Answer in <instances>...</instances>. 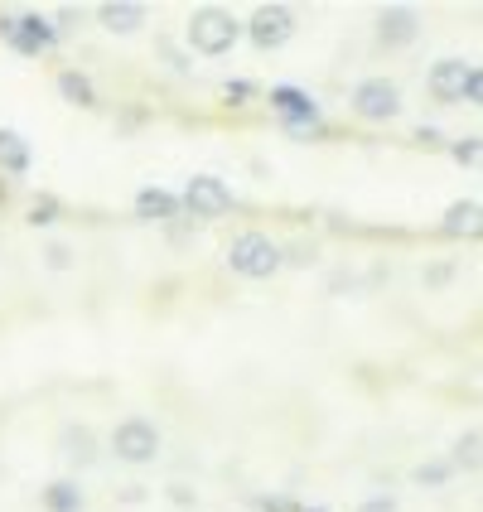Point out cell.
<instances>
[{"mask_svg":"<svg viewBox=\"0 0 483 512\" xmlns=\"http://www.w3.org/2000/svg\"><path fill=\"white\" fill-rule=\"evenodd\" d=\"M450 474H455V464H450V459H430V464H421V469H416V484L440 488Z\"/></svg>","mask_w":483,"mask_h":512,"instance_id":"obj_19","label":"cell"},{"mask_svg":"<svg viewBox=\"0 0 483 512\" xmlns=\"http://www.w3.org/2000/svg\"><path fill=\"white\" fill-rule=\"evenodd\" d=\"M237 34H242V25L232 20L228 10L203 5V10H194V15H189V44H194L199 54H208V58L228 54L232 44H237Z\"/></svg>","mask_w":483,"mask_h":512,"instance_id":"obj_1","label":"cell"},{"mask_svg":"<svg viewBox=\"0 0 483 512\" xmlns=\"http://www.w3.org/2000/svg\"><path fill=\"white\" fill-rule=\"evenodd\" d=\"M353 112L363 116V121H392V116L401 112L397 83H387V78H363V83L353 87Z\"/></svg>","mask_w":483,"mask_h":512,"instance_id":"obj_5","label":"cell"},{"mask_svg":"<svg viewBox=\"0 0 483 512\" xmlns=\"http://www.w3.org/2000/svg\"><path fill=\"white\" fill-rule=\"evenodd\" d=\"M305 512H324V508H305Z\"/></svg>","mask_w":483,"mask_h":512,"instance_id":"obj_27","label":"cell"},{"mask_svg":"<svg viewBox=\"0 0 483 512\" xmlns=\"http://www.w3.org/2000/svg\"><path fill=\"white\" fill-rule=\"evenodd\" d=\"M174 208H179V199L165 194V189H141L136 194V218H145V223H165V218H174Z\"/></svg>","mask_w":483,"mask_h":512,"instance_id":"obj_13","label":"cell"},{"mask_svg":"<svg viewBox=\"0 0 483 512\" xmlns=\"http://www.w3.org/2000/svg\"><path fill=\"white\" fill-rule=\"evenodd\" d=\"M474 107H483V68H474V78H469V92H464Z\"/></svg>","mask_w":483,"mask_h":512,"instance_id":"obj_23","label":"cell"},{"mask_svg":"<svg viewBox=\"0 0 483 512\" xmlns=\"http://www.w3.org/2000/svg\"><path fill=\"white\" fill-rule=\"evenodd\" d=\"M54 218H58V203L54 199H39L34 208H29V223H34V228H49Z\"/></svg>","mask_w":483,"mask_h":512,"instance_id":"obj_21","label":"cell"},{"mask_svg":"<svg viewBox=\"0 0 483 512\" xmlns=\"http://www.w3.org/2000/svg\"><path fill=\"white\" fill-rule=\"evenodd\" d=\"M44 512H83V488L73 479H54L44 488Z\"/></svg>","mask_w":483,"mask_h":512,"instance_id":"obj_14","label":"cell"},{"mask_svg":"<svg viewBox=\"0 0 483 512\" xmlns=\"http://www.w3.org/2000/svg\"><path fill=\"white\" fill-rule=\"evenodd\" d=\"M261 508H266V512H290V503H285V498H266Z\"/></svg>","mask_w":483,"mask_h":512,"instance_id":"obj_26","label":"cell"},{"mask_svg":"<svg viewBox=\"0 0 483 512\" xmlns=\"http://www.w3.org/2000/svg\"><path fill=\"white\" fill-rule=\"evenodd\" d=\"M223 92H228L232 102H242V97H252V83H228Z\"/></svg>","mask_w":483,"mask_h":512,"instance_id":"obj_24","label":"cell"},{"mask_svg":"<svg viewBox=\"0 0 483 512\" xmlns=\"http://www.w3.org/2000/svg\"><path fill=\"white\" fill-rule=\"evenodd\" d=\"M228 266L237 276L261 281V276H271V271L281 266V247H276L271 237H261V232H242V237L228 247Z\"/></svg>","mask_w":483,"mask_h":512,"instance_id":"obj_2","label":"cell"},{"mask_svg":"<svg viewBox=\"0 0 483 512\" xmlns=\"http://www.w3.org/2000/svg\"><path fill=\"white\" fill-rule=\"evenodd\" d=\"M416 10H406V5H387L382 15H377V39L387 44V49H401V44H411L416 39Z\"/></svg>","mask_w":483,"mask_h":512,"instance_id":"obj_10","label":"cell"},{"mask_svg":"<svg viewBox=\"0 0 483 512\" xmlns=\"http://www.w3.org/2000/svg\"><path fill=\"white\" fill-rule=\"evenodd\" d=\"M184 208H189L194 218H223L232 208V189L218 174H194L189 189H184Z\"/></svg>","mask_w":483,"mask_h":512,"instance_id":"obj_6","label":"cell"},{"mask_svg":"<svg viewBox=\"0 0 483 512\" xmlns=\"http://www.w3.org/2000/svg\"><path fill=\"white\" fill-rule=\"evenodd\" d=\"M271 107L281 112L290 136H319V107L310 102V92H300V87H271Z\"/></svg>","mask_w":483,"mask_h":512,"instance_id":"obj_4","label":"cell"},{"mask_svg":"<svg viewBox=\"0 0 483 512\" xmlns=\"http://www.w3.org/2000/svg\"><path fill=\"white\" fill-rule=\"evenodd\" d=\"M440 228L450 232V237H483V203H450L445 208V218H440Z\"/></svg>","mask_w":483,"mask_h":512,"instance_id":"obj_11","label":"cell"},{"mask_svg":"<svg viewBox=\"0 0 483 512\" xmlns=\"http://www.w3.org/2000/svg\"><path fill=\"white\" fill-rule=\"evenodd\" d=\"M0 170H5V174H25L29 170V145H25V136H15V131H0Z\"/></svg>","mask_w":483,"mask_h":512,"instance_id":"obj_15","label":"cell"},{"mask_svg":"<svg viewBox=\"0 0 483 512\" xmlns=\"http://www.w3.org/2000/svg\"><path fill=\"white\" fill-rule=\"evenodd\" d=\"M247 29H252V44H256V49H281L285 39L295 34V15H290L285 5H261Z\"/></svg>","mask_w":483,"mask_h":512,"instance_id":"obj_8","label":"cell"},{"mask_svg":"<svg viewBox=\"0 0 483 512\" xmlns=\"http://www.w3.org/2000/svg\"><path fill=\"white\" fill-rule=\"evenodd\" d=\"M112 450L121 464H150V459L160 455V430L150 426L145 416H126L112 430Z\"/></svg>","mask_w":483,"mask_h":512,"instance_id":"obj_3","label":"cell"},{"mask_svg":"<svg viewBox=\"0 0 483 512\" xmlns=\"http://www.w3.org/2000/svg\"><path fill=\"white\" fill-rule=\"evenodd\" d=\"M0 34L10 39V49H20V54H44V49H54L58 29L49 20H39V15H25V20H15V15H5L0 20Z\"/></svg>","mask_w":483,"mask_h":512,"instance_id":"obj_7","label":"cell"},{"mask_svg":"<svg viewBox=\"0 0 483 512\" xmlns=\"http://www.w3.org/2000/svg\"><path fill=\"white\" fill-rule=\"evenodd\" d=\"M97 15H102V25L112 34H136L145 25V5H136V0H107Z\"/></svg>","mask_w":483,"mask_h":512,"instance_id":"obj_12","label":"cell"},{"mask_svg":"<svg viewBox=\"0 0 483 512\" xmlns=\"http://www.w3.org/2000/svg\"><path fill=\"white\" fill-rule=\"evenodd\" d=\"M450 464H455V469H469V474L483 469V430H464V435H459Z\"/></svg>","mask_w":483,"mask_h":512,"instance_id":"obj_16","label":"cell"},{"mask_svg":"<svg viewBox=\"0 0 483 512\" xmlns=\"http://www.w3.org/2000/svg\"><path fill=\"white\" fill-rule=\"evenodd\" d=\"M58 92H63V102H73V107H92L97 97H92V83H87L83 73H58Z\"/></svg>","mask_w":483,"mask_h":512,"instance_id":"obj_17","label":"cell"},{"mask_svg":"<svg viewBox=\"0 0 483 512\" xmlns=\"http://www.w3.org/2000/svg\"><path fill=\"white\" fill-rule=\"evenodd\" d=\"M358 512H397V503H392L387 493H377V498H368V503H358Z\"/></svg>","mask_w":483,"mask_h":512,"instance_id":"obj_22","label":"cell"},{"mask_svg":"<svg viewBox=\"0 0 483 512\" xmlns=\"http://www.w3.org/2000/svg\"><path fill=\"white\" fill-rule=\"evenodd\" d=\"M469 78H474V68H469L464 58H440V63L430 68L426 87L435 102H459V97L469 92Z\"/></svg>","mask_w":483,"mask_h":512,"instance_id":"obj_9","label":"cell"},{"mask_svg":"<svg viewBox=\"0 0 483 512\" xmlns=\"http://www.w3.org/2000/svg\"><path fill=\"white\" fill-rule=\"evenodd\" d=\"M450 155H455L459 165H483V136H469V141H455V145H450Z\"/></svg>","mask_w":483,"mask_h":512,"instance_id":"obj_20","label":"cell"},{"mask_svg":"<svg viewBox=\"0 0 483 512\" xmlns=\"http://www.w3.org/2000/svg\"><path fill=\"white\" fill-rule=\"evenodd\" d=\"M49 266L63 271V266H68V247H49Z\"/></svg>","mask_w":483,"mask_h":512,"instance_id":"obj_25","label":"cell"},{"mask_svg":"<svg viewBox=\"0 0 483 512\" xmlns=\"http://www.w3.org/2000/svg\"><path fill=\"white\" fill-rule=\"evenodd\" d=\"M63 455L78 459V464H87V459H92V435H87L83 426H78V430L68 426V430H63Z\"/></svg>","mask_w":483,"mask_h":512,"instance_id":"obj_18","label":"cell"}]
</instances>
